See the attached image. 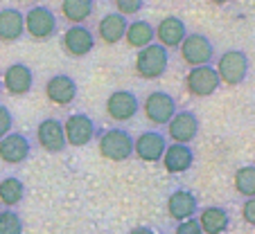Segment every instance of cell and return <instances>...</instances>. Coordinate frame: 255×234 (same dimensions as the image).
<instances>
[{
  "mask_svg": "<svg viewBox=\"0 0 255 234\" xmlns=\"http://www.w3.org/2000/svg\"><path fill=\"white\" fill-rule=\"evenodd\" d=\"M100 156L111 162H125L133 158V135L127 129H104L97 135Z\"/></svg>",
  "mask_w": 255,
  "mask_h": 234,
  "instance_id": "1",
  "label": "cell"
},
{
  "mask_svg": "<svg viewBox=\"0 0 255 234\" xmlns=\"http://www.w3.org/2000/svg\"><path fill=\"white\" fill-rule=\"evenodd\" d=\"M133 68H135V75H138L140 79H147V81L160 79V77L165 75V70L169 68V50L154 41L151 45L138 50Z\"/></svg>",
  "mask_w": 255,
  "mask_h": 234,
  "instance_id": "2",
  "label": "cell"
},
{
  "mask_svg": "<svg viewBox=\"0 0 255 234\" xmlns=\"http://www.w3.org/2000/svg\"><path fill=\"white\" fill-rule=\"evenodd\" d=\"M249 57L242 50H226L224 54H219L217 59V75H219V81L226 83V86H240L246 81L249 77Z\"/></svg>",
  "mask_w": 255,
  "mask_h": 234,
  "instance_id": "3",
  "label": "cell"
},
{
  "mask_svg": "<svg viewBox=\"0 0 255 234\" xmlns=\"http://www.w3.org/2000/svg\"><path fill=\"white\" fill-rule=\"evenodd\" d=\"M57 14L50 7L36 5L25 11V34H29L34 41H50V38L57 36Z\"/></svg>",
  "mask_w": 255,
  "mask_h": 234,
  "instance_id": "4",
  "label": "cell"
},
{
  "mask_svg": "<svg viewBox=\"0 0 255 234\" xmlns=\"http://www.w3.org/2000/svg\"><path fill=\"white\" fill-rule=\"evenodd\" d=\"M183 63H188L190 68H199V66H212L215 61V45L206 34L192 32L183 38V43L178 48Z\"/></svg>",
  "mask_w": 255,
  "mask_h": 234,
  "instance_id": "5",
  "label": "cell"
},
{
  "mask_svg": "<svg viewBox=\"0 0 255 234\" xmlns=\"http://www.w3.org/2000/svg\"><path fill=\"white\" fill-rule=\"evenodd\" d=\"M63 133H66L68 147H88L100 135V126L95 124L91 115L72 113L63 122Z\"/></svg>",
  "mask_w": 255,
  "mask_h": 234,
  "instance_id": "6",
  "label": "cell"
},
{
  "mask_svg": "<svg viewBox=\"0 0 255 234\" xmlns=\"http://www.w3.org/2000/svg\"><path fill=\"white\" fill-rule=\"evenodd\" d=\"M178 106L176 99H174L169 92L165 90H154L144 97L142 101V113L147 117V122L154 126H167L169 120L176 115Z\"/></svg>",
  "mask_w": 255,
  "mask_h": 234,
  "instance_id": "7",
  "label": "cell"
},
{
  "mask_svg": "<svg viewBox=\"0 0 255 234\" xmlns=\"http://www.w3.org/2000/svg\"><path fill=\"white\" fill-rule=\"evenodd\" d=\"M34 140L45 153H63L68 149L66 133H63V122L57 117H45L34 129Z\"/></svg>",
  "mask_w": 255,
  "mask_h": 234,
  "instance_id": "8",
  "label": "cell"
},
{
  "mask_svg": "<svg viewBox=\"0 0 255 234\" xmlns=\"http://www.w3.org/2000/svg\"><path fill=\"white\" fill-rule=\"evenodd\" d=\"M219 86L222 81H219L215 66L190 68V72L185 75V90L192 97H210L219 90Z\"/></svg>",
  "mask_w": 255,
  "mask_h": 234,
  "instance_id": "9",
  "label": "cell"
},
{
  "mask_svg": "<svg viewBox=\"0 0 255 234\" xmlns=\"http://www.w3.org/2000/svg\"><path fill=\"white\" fill-rule=\"evenodd\" d=\"M138 113H140V99L131 90H125V88L113 90L109 95V99H106V115L118 124L133 120Z\"/></svg>",
  "mask_w": 255,
  "mask_h": 234,
  "instance_id": "10",
  "label": "cell"
},
{
  "mask_svg": "<svg viewBox=\"0 0 255 234\" xmlns=\"http://www.w3.org/2000/svg\"><path fill=\"white\" fill-rule=\"evenodd\" d=\"M61 45L68 57L84 59L95 48V34H93V29L86 27V25H70L61 36Z\"/></svg>",
  "mask_w": 255,
  "mask_h": 234,
  "instance_id": "11",
  "label": "cell"
},
{
  "mask_svg": "<svg viewBox=\"0 0 255 234\" xmlns=\"http://www.w3.org/2000/svg\"><path fill=\"white\" fill-rule=\"evenodd\" d=\"M201 122L194 110H176L172 120L167 124V138L178 144H190L197 140Z\"/></svg>",
  "mask_w": 255,
  "mask_h": 234,
  "instance_id": "12",
  "label": "cell"
},
{
  "mask_svg": "<svg viewBox=\"0 0 255 234\" xmlns=\"http://www.w3.org/2000/svg\"><path fill=\"white\" fill-rule=\"evenodd\" d=\"M0 79H2L5 92L11 97H25L34 88V72L25 63H11V66H7V70L2 72Z\"/></svg>",
  "mask_w": 255,
  "mask_h": 234,
  "instance_id": "13",
  "label": "cell"
},
{
  "mask_svg": "<svg viewBox=\"0 0 255 234\" xmlns=\"http://www.w3.org/2000/svg\"><path fill=\"white\" fill-rule=\"evenodd\" d=\"M77 92H79L77 81L70 75H66V72L52 75L45 81V97L54 106H70L72 101L77 99Z\"/></svg>",
  "mask_w": 255,
  "mask_h": 234,
  "instance_id": "14",
  "label": "cell"
},
{
  "mask_svg": "<svg viewBox=\"0 0 255 234\" xmlns=\"http://www.w3.org/2000/svg\"><path fill=\"white\" fill-rule=\"evenodd\" d=\"M167 149V140L160 131H144L133 138V156L142 162H160Z\"/></svg>",
  "mask_w": 255,
  "mask_h": 234,
  "instance_id": "15",
  "label": "cell"
},
{
  "mask_svg": "<svg viewBox=\"0 0 255 234\" xmlns=\"http://www.w3.org/2000/svg\"><path fill=\"white\" fill-rule=\"evenodd\" d=\"M32 153V140L25 133H7L0 140V160L5 164H20L29 158Z\"/></svg>",
  "mask_w": 255,
  "mask_h": 234,
  "instance_id": "16",
  "label": "cell"
},
{
  "mask_svg": "<svg viewBox=\"0 0 255 234\" xmlns=\"http://www.w3.org/2000/svg\"><path fill=\"white\" fill-rule=\"evenodd\" d=\"M156 34V43H160L167 50H178L183 38L188 36V27H185V20L178 18V16H165L158 25L154 27Z\"/></svg>",
  "mask_w": 255,
  "mask_h": 234,
  "instance_id": "17",
  "label": "cell"
},
{
  "mask_svg": "<svg viewBox=\"0 0 255 234\" xmlns=\"http://www.w3.org/2000/svg\"><path fill=\"white\" fill-rule=\"evenodd\" d=\"M163 167L167 173L178 176V173H185L192 169L194 164V151L190 144H178V142H169L167 149L163 153Z\"/></svg>",
  "mask_w": 255,
  "mask_h": 234,
  "instance_id": "18",
  "label": "cell"
},
{
  "mask_svg": "<svg viewBox=\"0 0 255 234\" xmlns=\"http://www.w3.org/2000/svg\"><path fill=\"white\" fill-rule=\"evenodd\" d=\"M199 214V201L194 196L192 191L188 189H176L169 194L167 198V216L176 223L181 221H188V219H194Z\"/></svg>",
  "mask_w": 255,
  "mask_h": 234,
  "instance_id": "19",
  "label": "cell"
},
{
  "mask_svg": "<svg viewBox=\"0 0 255 234\" xmlns=\"http://www.w3.org/2000/svg\"><path fill=\"white\" fill-rule=\"evenodd\" d=\"M127 27H129V20L127 16L118 14V11H111V14H104L102 20L97 23V38L106 45H116L120 41H125Z\"/></svg>",
  "mask_w": 255,
  "mask_h": 234,
  "instance_id": "20",
  "label": "cell"
},
{
  "mask_svg": "<svg viewBox=\"0 0 255 234\" xmlns=\"http://www.w3.org/2000/svg\"><path fill=\"white\" fill-rule=\"evenodd\" d=\"M25 34V14L16 7H2L0 9V41L2 43H16Z\"/></svg>",
  "mask_w": 255,
  "mask_h": 234,
  "instance_id": "21",
  "label": "cell"
},
{
  "mask_svg": "<svg viewBox=\"0 0 255 234\" xmlns=\"http://www.w3.org/2000/svg\"><path fill=\"white\" fill-rule=\"evenodd\" d=\"M197 221L201 225L203 234H224L231 228V214L222 205H208L199 210Z\"/></svg>",
  "mask_w": 255,
  "mask_h": 234,
  "instance_id": "22",
  "label": "cell"
},
{
  "mask_svg": "<svg viewBox=\"0 0 255 234\" xmlns=\"http://www.w3.org/2000/svg\"><path fill=\"white\" fill-rule=\"evenodd\" d=\"M125 41H127V45L133 48V50L147 48V45H151L156 41L154 25H151L149 20H142V18L133 20V23H129V27H127Z\"/></svg>",
  "mask_w": 255,
  "mask_h": 234,
  "instance_id": "23",
  "label": "cell"
},
{
  "mask_svg": "<svg viewBox=\"0 0 255 234\" xmlns=\"http://www.w3.org/2000/svg\"><path fill=\"white\" fill-rule=\"evenodd\" d=\"M95 11V0H61V16L70 25H86Z\"/></svg>",
  "mask_w": 255,
  "mask_h": 234,
  "instance_id": "24",
  "label": "cell"
},
{
  "mask_svg": "<svg viewBox=\"0 0 255 234\" xmlns=\"http://www.w3.org/2000/svg\"><path fill=\"white\" fill-rule=\"evenodd\" d=\"M23 196H25V185L20 178L7 176L0 180V203H2L7 210H14L16 205H20Z\"/></svg>",
  "mask_w": 255,
  "mask_h": 234,
  "instance_id": "25",
  "label": "cell"
},
{
  "mask_svg": "<svg viewBox=\"0 0 255 234\" xmlns=\"http://www.w3.org/2000/svg\"><path fill=\"white\" fill-rule=\"evenodd\" d=\"M233 185L235 191L244 198H253L255 196V164H244L235 171L233 176Z\"/></svg>",
  "mask_w": 255,
  "mask_h": 234,
  "instance_id": "26",
  "label": "cell"
},
{
  "mask_svg": "<svg viewBox=\"0 0 255 234\" xmlns=\"http://www.w3.org/2000/svg\"><path fill=\"white\" fill-rule=\"evenodd\" d=\"M25 225L18 212L14 210H2L0 212V234H23Z\"/></svg>",
  "mask_w": 255,
  "mask_h": 234,
  "instance_id": "27",
  "label": "cell"
},
{
  "mask_svg": "<svg viewBox=\"0 0 255 234\" xmlns=\"http://www.w3.org/2000/svg\"><path fill=\"white\" fill-rule=\"evenodd\" d=\"M116 2V9H118V14H122V16H135L140 9L144 7V0H113Z\"/></svg>",
  "mask_w": 255,
  "mask_h": 234,
  "instance_id": "28",
  "label": "cell"
},
{
  "mask_svg": "<svg viewBox=\"0 0 255 234\" xmlns=\"http://www.w3.org/2000/svg\"><path fill=\"white\" fill-rule=\"evenodd\" d=\"M11 129H14V115L5 104H0V140L11 133Z\"/></svg>",
  "mask_w": 255,
  "mask_h": 234,
  "instance_id": "29",
  "label": "cell"
},
{
  "mask_svg": "<svg viewBox=\"0 0 255 234\" xmlns=\"http://www.w3.org/2000/svg\"><path fill=\"white\" fill-rule=\"evenodd\" d=\"M174 234H203L201 225H199L197 216L194 219H188V221H181V223H176V230H174Z\"/></svg>",
  "mask_w": 255,
  "mask_h": 234,
  "instance_id": "30",
  "label": "cell"
},
{
  "mask_svg": "<svg viewBox=\"0 0 255 234\" xmlns=\"http://www.w3.org/2000/svg\"><path fill=\"white\" fill-rule=\"evenodd\" d=\"M242 219L249 225H255V196L244 201V205H242Z\"/></svg>",
  "mask_w": 255,
  "mask_h": 234,
  "instance_id": "31",
  "label": "cell"
},
{
  "mask_svg": "<svg viewBox=\"0 0 255 234\" xmlns=\"http://www.w3.org/2000/svg\"><path fill=\"white\" fill-rule=\"evenodd\" d=\"M129 234H156L151 228H144V225H138V228L129 230Z\"/></svg>",
  "mask_w": 255,
  "mask_h": 234,
  "instance_id": "32",
  "label": "cell"
},
{
  "mask_svg": "<svg viewBox=\"0 0 255 234\" xmlns=\"http://www.w3.org/2000/svg\"><path fill=\"white\" fill-rule=\"evenodd\" d=\"M208 2H212V5H228V2H233V0H208Z\"/></svg>",
  "mask_w": 255,
  "mask_h": 234,
  "instance_id": "33",
  "label": "cell"
},
{
  "mask_svg": "<svg viewBox=\"0 0 255 234\" xmlns=\"http://www.w3.org/2000/svg\"><path fill=\"white\" fill-rule=\"evenodd\" d=\"M0 92H2V79H0Z\"/></svg>",
  "mask_w": 255,
  "mask_h": 234,
  "instance_id": "34",
  "label": "cell"
},
{
  "mask_svg": "<svg viewBox=\"0 0 255 234\" xmlns=\"http://www.w3.org/2000/svg\"><path fill=\"white\" fill-rule=\"evenodd\" d=\"M27 2H32V0H27Z\"/></svg>",
  "mask_w": 255,
  "mask_h": 234,
  "instance_id": "35",
  "label": "cell"
}]
</instances>
